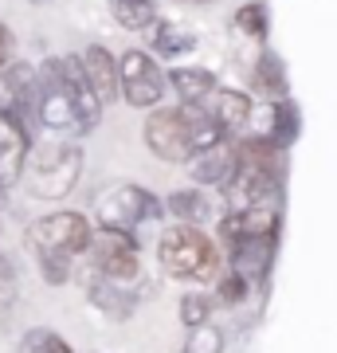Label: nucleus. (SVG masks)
<instances>
[{"label": "nucleus", "instance_id": "nucleus-2", "mask_svg": "<svg viewBox=\"0 0 337 353\" xmlns=\"http://www.w3.org/2000/svg\"><path fill=\"white\" fill-rule=\"evenodd\" d=\"M79 173H83V153H79V145H48L32 161H24V173L20 176L28 181L32 196L63 201L79 185Z\"/></svg>", "mask_w": 337, "mask_h": 353}, {"label": "nucleus", "instance_id": "nucleus-25", "mask_svg": "<svg viewBox=\"0 0 337 353\" xmlns=\"http://www.w3.org/2000/svg\"><path fill=\"white\" fill-rule=\"evenodd\" d=\"M20 353H71V345L59 338V334H51V330H32L20 345Z\"/></svg>", "mask_w": 337, "mask_h": 353}, {"label": "nucleus", "instance_id": "nucleus-31", "mask_svg": "<svg viewBox=\"0 0 337 353\" xmlns=\"http://www.w3.org/2000/svg\"><path fill=\"white\" fill-rule=\"evenodd\" d=\"M185 4H212V0H185Z\"/></svg>", "mask_w": 337, "mask_h": 353}, {"label": "nucleus", "instance_id": "nucleus-16", "mask_svg": "<svg viewBox=\"0 0 337 353\" xmlns=\"http://www.w3.org/2000/svg\"><path fill=\"white\" fill-rule=\"evenodd\" d=\"M271 248H275V236H263V240H239L232 243L227 252H232V271L243 279H259L263 271H267V263H271Z\"/></svg>", "mask_w": 337, "mask_h": 353}, {"label": "nucleus", "instance_id": "nucleus-7", "mask_svg": "<svg viewBox=\"0 0 337 353\" xmlns=\"http://www.w3.org/2000/svg\"><path fill=\"white\" fill-rule=\"evenodd\" d=\"M118 94L130 106H157L165 99V75L145 51H125L118 59Z\"/></svg>", "mask_w": 337, "mask_h": 353}, {"label": "nucleus", "instance_id": "nucleus-33", "mask_svg": "<svg viewBox=\"0 0 337 353\" xmlns=\"http://www.w3.org/2000/svg\"><path fill=\"white\" fill-rule=\"evenodd\" d=\"M32 4H48V0H32Z\"/></svg>", "mask_w": 337, "mask_h": 353}, {"label": "nucleus", "instance_id": "nucleus-17", "mask_svg": "<svg viewBox=\"0 0 337 353\" xmlns=\"http://www.w3.org/2000/svg\"><path fill=\"white\" fill-rule=\"evenodd\" d=\"M169 83L185 102H204L216 90V75L204 67H176V71H169Z\"/></svg>", "mask_w": 337, "mask_h": 353}, {"label": "nucleus", "instance_id": "nucleus-3", "mask_svg": "<svg viewBox=\"0 0 337 353\" xmlns=\"http://www.w3.org/2000/svg\"><path fill=\"white\" fill-rule=\"evenodd\" d=\"M28 243H32V252L43 259V255H63V259H71V255L87 252L90 243V220L83 212H51L43 220L28 228Z\"/></svg>", "mask_w": 337, "mask_h": 353}, {"label": "nucleus", "instance_id": "nucleus-15", "mask_svg": "<svg viewBox=\"0 0 337 353\" xmlns=\"http://www.w3.org/2000/svg\"><path fill=\"white\" fill-rule=\"evenodd\" d=\"M185 165H188V176L196 185H220L227 176V169H232V138L216 141L208 150H196Z\"/></svg>", "mask_w": 337, "mask_h": 353}, {"label": "nucleus", "instance_id": "nucleus-21", "mask_svg": "<svg viewBox=\"0 0 337 353\" xmlns=\"http://www.w3.org/2000/svg\"><path fill=\"white\" fill-rule=\"evenodd\" d=\"M255 87L263 90V94H287V71H283V63H278V55H271V51H263L259 67H255Z\"/></svg>", "mask_w": 337, "mask_h": 353}, {"label": "nucleus", "instance_id": "nucleus-27", "mask_svg": "<svg viewBox=\"0 0 337 353\" xmlns=\"http://www.w3.org/2000/svg\"><path fill=\"white\" fill-rule=\"evenodd\" d=\"M236 28L239 32H247V36L263 39L267 36V8L263 4H247V8H239L236 12Z\"/></svg>", "mask_w": 337, "mask_h": 353}, {"label": "nucleus", "instance_id": "nucleus-32", "mask_svg": "<svg viewBox=\"0 0 337 353\" xmlns=\"http://www.w3.org/2000/svg\"><path fill=\"white\" fill-rule=\"evenodd\" d=\"M0 204H4V185H0Z\"/></svg>", "mask_w": 337, "mask_h": 353}, {"label": "nucleus", "instance_id": "nucleus-23", "mask_svg": "<svg viewBox=\"0 0 337 353\" xmlns=\"http://www.w3.org/2000/svg\"><path fill=\"white\" fill-rule=\"evenodd\" d=\"M153 48L161 51V55H185L188 48H192V32H185V28L176 24H157V32H153Z\"/></svg>", "mask_w": 337, "mask_h": 353}, {"label": "nucleus", "instance_id": "nucleus-24", "mask_svg": "<svg viewBox=\"0 0 337 353\" xmlns=\"http://www.w3.org/2000/svg\"><path fill=\"white\" fill-rule=\"evenodd\" d=\"M185 353H224V334L216 326H192L185 338Z\"/></svg>", "mask_w": 337, "mask_h": 353}, {"label": "nucleus", "instance_id": "nucleus-6", "mask_svg": "<svg viewBox=\"0 0 337 353\" xmlns=\"http://www.w3.org/2000/svg\"><path fill=\"white\" fill-rule=\"evenodd\" d=\"M87 252L94 255V267H99L102 279H134L138 275V236L134 232H122V228H102V232H90Z\"/></svg>", "mask_w": 337, "mask_h": 353}, {"label": "nucleus", "instance_id": "nucleus-4", "mask_svg": "<svg viewBox=\"0 0 337 353\" xmlns=\"http://www.w3.org/2000/svg\"><path fill=\"white\" fill-rule=\"evenodd\" d=\"M36 118L48 130H79V110L71 99V87L63 79L59 59H48L43 71H36Z\"/></svg>", "mask_w": 337, "mask_h": 353}, {"label": "nucleus", "instance_id": "nucleus-1", "mask_svg": "<svg viewBox=\"0 0 337 353\" xmlns=\"http://www.w3.org/2000/svg\"><path fill=\"white\" fill-rule=\"evenodd\" d=\"M157 259H161L165 275L173 279H208L220 263L216 243L192 224H176L169 228L157 243Z\"/></svg>", "mask_w": 337, "mask_h": 353}, {"label": "nucleus", "instance_id": "nucleus-30", "mask_svg": "<svg viewBox=\"0 0 337 353\" xmlns=\"http://www.w3.org/2000/svg\"><path fill=\"white\" fill-rule=\"evenodd\" d=\"M8 55H12V32L0 24V67H8Z\"/></svg>", "mask_w": 337, "mask_h": 353}, {"label": "nucleus", "instance_id": "nucleus-12", "mask_svg": "<svg viewBox=\"0 0 337 353\" xmlns=\"http://www.w3.org/2000/svg\"><path fill=\"white\" fill-rule=\"evenodd\" d=\"M32 102H36V67L28 63L0 67V114L20 118Z\"/></svg>", "mask_w": 337, "mask_h": 353}, {"label": "nucleus", "instance_id": "nucleus-5", "mask_svg": "<svg viewBox=\"0 0 337 353\" xmlns=\"http://www.w3.org/2000/svg\"><path fill=\"white\" fill-rule=\"evenodd\" d=\"M161 216V201L153 196L150 189H138V185H118L106 196H99V220L102 228H122V232H134V228L150 224Z\"/></svg>", "mask_w": 337, "mask_h": 353}, {"label": "nucleus", "instance_id": "nucleus-9", "mask_svg": "<svg viewBox=\"0 0 337 353\" xmlns=\"http://www.w3.org/2000/svg\"><path fill=\"white\" fill-rule=\"evenodd\" d=\"M278 232V208L275 204H251L239 212L220 220V240L232 248L239 240H263V236H275Z\"/></svg>", "mask_w": 337, "mask_h": 353}, {"label": "nucleus", "instance_id": "nucleus-20", "mask_svg": "<svg viewBox=\"0 0 337 353\" xmlns=\"http://www.w3.org/2000/svg\"><path fill=\"white\" fill-rule=\"evenodd\" d=\"M161 208H169L173 216H181L185 224H200L204 216H208V201L200 196L196 189H181V192H173L169 201L161 204Z\"/></svg>", "mask_w": 337, "mask_h": 353}, {"label": "nucleus", "instance_id": "nucleus-14", "mask_svg": "<svg viewBox=\"0 0 337 353\" xmlns=\"http://www.w3.org/2000/svg\"><path fill=\"white\" fill-rule=\"evenodd\" d=\"M79 63L87 71V83H90V90H94L99 106H110V102L118 99V59H114L102 43H94V48L83 51Z\"/></svg>", "mask_w": 337, "mask_h": 353}, {"label": "nucleus", "instance_id": "nucleus-26", "mask_svg": "<svg viewBox=\"0 0 337 353\" xmlns=\"http://www.w3.org/2000/svg\"><path fill=\"white\" fill-rule=\"evenodd\" d=\"M208 314H212V303H208L204 294H185V299H181V322H185L188 330L204 326V322H208Z\"/></svg>", "mask_w": 337, "mask_h": 353}, {"label": "nucleus", "instance_id": "nucleus-29", "mask_svg": "<svg viewBox=\"0 0 337 353\" xmlns=\"http://www.w3.org/2000/svg\"><path fill=\"white\" fill-rule=\"evenodd\" d=\"M39 271H43L48 283H63V279L71 275V267H67L63 255H43V259H39Z\"/></svg>", "mask_w": 337, "mask_h": 353}, {"label": "nucleus", "instance_id": "nucleus-10", "mask_svg": "<svg viewBox=\"0 0 337 353\" xmlns=\"http://www.w3.org/2000/svg\"><path fill=\"white\" fill-rule=\"evenodd\" d=\"M28 153H32V138H28L24 122L0 114V185H4V189H8L12 181H20Z\"/></svg>", "mask_w": 337, "mask_h": 353}, {"label": "nucleus", "instance_id": "nucleus-28", "mask_svg": "<svg viewBox=\"0 0 337 353\" xmlns=\"http://www.w3.org/2000/svg\"><path fill=\"white\" fill-rule=\"evenodd\" d=\"M216 294H220V303H224V306L243 303V294H247V279H243V275H236V271H227V275L220 279V287H216Z\"/></svg>", "mask_w": 337, "mask_h": 353}, {"label": "nucleus", "instance_id": "nucleus-11", "mask_svg": "<svg viewBox=\"0 0 337 353\" xmlns=\"http://www.w3.org/2000/svg\"><path fill=\"white\" fill-rule=\"evenodd\" d=\"M200 106L208 110V118L216 122V130H220L224 138L243 134L247 122H251V99L243 94V90H212Z\"/></svg>", "mask_w": 337, "mask_h": 353}, {"label": "nucleus", "instance_id": "nucleus-22", "mask_svg": "<svg viewBox=\"0 0 337 353\" xmlns=\"http://www.w3.org/2000/svg\"><path fill=\"white\" fill-rule=\"evenodd\" d=\"M122 290L114 287V279H106V283H90V299H94V306H102L106 314L114 318H125L130 310H134V294H125V299H118Z\"/></svg>", "mask_w": 337, "mask_h": 353}, {"label": "nucleus", "instance_id": "nucleus-18", "mask_svg": "<svg viewBox=\"0 0 337 353\" xmlns=\"http://www.w3.org/2000/svg\"><path fill=\"white\" fill-rule=\"evenodd\" d=\"M114 24L125 28V32H145V28L157 24V8L153 0H110Z\"/></svg>", "mask_w": 337, "mask_h": 353}, {"label": "nucleus", "instance_id": "nucleus-13", "mask_svg": "<svg viewBox=\"0 0 337 353\" xmlns=\"http://www.w3.org/2000/svg\"><path fill=\"white\" fill-rule=\"evenodd\" d=\"M59 67H63V79H67V87H71L75 110H79V134H87V130L99 126L102 106H99V99H94V90H90V83H87V71H83V63H79L75 55H63Z\"/></svg>", "mask_w": 337, "mask_h": 353}, {"label": "nucleus", "instance_id": "nucleus-8", "mask_svg": "<svg viewBox=\"0 0 337 353\" xmlns=\"http://www.w3.org/2000/svg\"><path fill=\"white\" fill-rule=\"evenodd\" d=\"M145 145L161 161H188L192 157V138H188L185 114L181 110H153L145 122Z\"/></svg>", "mask_w": 337, "mask_h": 353}, {"label": "nucleus", "instance_id": "nucleus-19", "mask_svg": "<svg viewBox=\"0 0 337 353\" xmlns=\"http://www.w3.org/2000/svg\"><path fill=\"white\" fill-rule=\"evenodd\" d=\"M294 138H298V106L290 99H278L275 102V126H271V138L267 141H271L275 150H287Z\"/></svg>", "mask_w": 337, "mask_h": 353}]
</instances>
